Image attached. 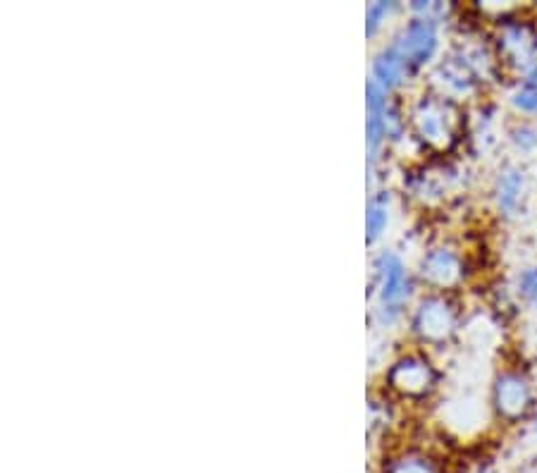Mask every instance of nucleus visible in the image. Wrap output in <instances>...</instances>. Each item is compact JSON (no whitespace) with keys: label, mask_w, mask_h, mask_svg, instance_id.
Here are the masks:
<instances>
[{"label":"nucleus","mask_w":537,"mask_h":473,"mask_svg":"<svg viewBox=\"0 0 537 473\" xmlns=\"http://www.w3.org/2000/svg\"><path fill=\"white\" fill-rule=\"evenodd\" d=\"M394 8V3H375L368 8V15H366V32L368 36L378 32V27L382 24V20H385V15Z\"/></svg>","instance_id":"4468645a"},{"label":"nucleus","mask_w":537,"mask_h":473,"mask_svg":"<svg viewBox=\"0 0 537 473\" xmlns=\"http://www.w3.org/2000/svg\"><path fill=\"white\" fill-rule=\"evenodd\" d=\"M413 134L432 151H449L464 132V110L452 96L428 94L411 110Z\"/></svg>","instance_id":"f257e3e1"},{"label":"nucleus","mask_w":537,"mask_h":473,"mask_svg":"<svg viewBox=\"0 0 537 473\" xmlns=\"http://www.w3.org/2000/svg\"><path fill=\"white\" fill-rule=\"evenodd\" d=\"M406 70H409V67H406L404 58H401V53L394 46L385 48V51H382L373 63L375 82H378L385 91L394 89V86L401 82V77H404Z\"/></svg>","instance_id":"1a4fd4ad"},{"label":"nucleus","mask_w":537,"mask_h":473,"mask_svg":"<svg viewBox=\"0 0 537 473\" xmlns=\"http://www.w3.org/2000/svg\"><path fill=\"white\" fill-rule=\"evenodd\" d=\"M440 75L444 77L442 82L452 94H468L478 82V75L471 70V65L464 58H452L440 67Z\"/></svg>","instance_id":"9d476101"},{"label":"nucleus","mask_w":537,"mask_h":473,"mask_svg":"<svg viewBox=\"0 0 537 473\" xmlns=\"http://www.w3.org/2000/svg\"><path fill=\"white\" fill-rule=\"evenodd\" d=\"M421 278L432 290H456L466 278L464 258L452 249H430L421 261Z\"/></svg>","instance_id":"423d86ee"},{"label":"nucleus","mask_w":537,"mask_h":473,"mask_svg":"<svg viewBox=\"0 0 537 473\" xmlns=\"http://www.w3.org/2000/svg\"><path fill=\"white\" fill-rule=\"evenodd\" d=\"M523 194V172L518 168H509L499 175L497 180V206L504 213H514L521 204Z\"/></svg>","instance_id":"9b49d317"},{"label":"nucleus","mask_w":537,"mask_h":473,"mask_svg":"<svg viewBox=\"0 0 537 473\" xmlns=\"http://www.w3.org/2000/svg\"><path fill=\"white\" fill-rule=\"evenodd\" d=\"M535 430H537V416H535Z\"/></svg>","instance_id":"f3484780"},{"label":"nucleus","mask_w":537,"mask_h":473,"mask_svg":"<svg viewBox=\"0 0 537 473\" xmlns=\"http://www.w3.org/2000/svg\"><path fill=\"white\" fill-rule=\"evenodd\" d=\"M537 29L530 22H506L497 36L499 63L530 70L537 60Z\"/></svg>","instance_id":"39448f33"},{"label":"nucleus","mask_w":537,"mask_h":473,"mask_svg":"<svg viewBox=\"0 0 537 473\" xmlns=\"http://www.w3.org/2000/svg\"><path fill=\"white\" fill-rule=\"evenodd\" d=\"M411 325L418 340L440 347V344L452 340L456 328H459V309L444 294H430L418 304Z\"/></svg>","instance_id":"f03ea898"},{"label":"nucleus","mask_w":537,"mask_h":473,"mask_svg":"<svg viewBox=\"0 0 537 473\" xmlns=\"http://www.w3.org/2000/svg\"><path fill=\"white\" fill-rule=\"evenodd\" d=\"M378 278L382 304L399 311V304L409 297V278H406L404 263L394 254H382L378 258Z\"/></svg>","instance_id":"6e6552de"},{"label":"nucleus","mask_w":537,"mask_h":473,"mask_svg":"<svg viewBox=\"0 0 537 473\" xmlns=\"http://www.w3.org/2000/svg\"><path fill=\"white\" fill-rule=\"evenodd\" d=\"M397 473H432V469L423 459H409V462L397 466Z\"/></svg>","instance_id":"dca6fc26"},{"label":"nucleus","mask_w":537,"mask_h":473,"mask_svg":"<svg viewBox=\"0 0 537 473\" xmlns=\"http://www.w3.org/2000/svg\"><path fill=\"white\" fill-rule=\"evenodd\" d=\"M492 407L497 419L518 423L528 419L535 409V392L530 380L521 371H502L492 385Z\"/></svg>","instance_id":"7ed1b4c3"},{"label":"nucleus","mask_w":537,"mask_h":473,"mask_svg":"<svg viewBox=\"0 0 537 473\" xmlns=\"http://www.w3.org/2000/svg\"><path fill=\"white\" fill-rule=\"evenodd\" d=\"M387 383L399 397L406 399H425L437 390L440 373L430 364L425 356L411 354L399 359L387 373Z\"/></svg>","instance_id":"20e7f679"},{"label":"nucleus","mask_w":537,"mask_h":473,"mask_svg":"<svg viewBox=\"0 0 537 473\" xmlns=\"http://www.w3.org/2000/svg\"><path fill=\"white\" fill-rule=\"evenodd\" d=\"M518 290H521V297L526 299L533 309H537V268L523 270L521 278H518Z\"/></svg>","instance_id":"ddd939ff"},{"label":"nucleus","mask_w":537,"mask_h":473,"mask_svg":"<svg viewBox=\"0 0 537 473\" xmlns=\"http://www.w3.org/2000/svg\"><path fill=\"white\" fill-rule=\"evenodd\" d=\"M394 48L401 53L406 67H418L428 63L437 48V27L430 17H418L404 29L401 39L394 43Z\"/></svg>","instance_id":"0eeeda50"},{"label":"nucleus","mask_w":537,"mask_h":473,"mask_svg":"<svg viewBox=\"0 0 537 473\" xmlns=\"http://www.w3.org/2000/svg\"><path fill=\"white\" fill-rule=\"evenodd\" d=\"M514 106L526 110V113H537V89H526L523 86L514 98Z\"/></svg>","instance_id":"2eb2a0df"},{"label":"nucleus","mask_w":537,"mask_h":473,"mask_svg":"<svg viewBox=\"0 0 537 473\" xmlns=\"http://www.w3.org/2000/svg\"><path fill=\"white\" fill-rule=\"evenodd\" d=\"M385 225H387V201L385 196H380V199H375L373 204L368 206V220H366L368 242H375V239L380 237V232L385 230Z\"/></svg>","instance_id":"f8f14e48"}]
</instances>
